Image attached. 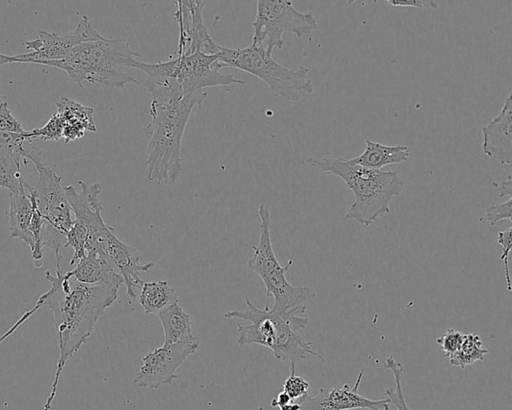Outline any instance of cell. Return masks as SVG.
I'll list each match as a JSON object with an SVG mask.
<instances>
[{"mask_svg":"<svg viewBox=\"0 0 512 410\" xmlns=\"http://www.w3.org/2000/svg\"><path fill=\"white\" fill-rule=\"evenodd\" d=\"M252 27V43L272 55L275 48L282 49L283 34L310 35L318 29V22L312 12L298 11L290 0H258Z\"/></svg>","mask_w":512,"mask_h":410,"instance_id":"9","label":"cell"},{"mask_svg":"<svg viewBox=\"0 0 512 410\" xmlns=\"http://www.w3.org/2000/svg\"><path fill=\"white\" fill-rule=\"evenodd\" d=\"M137 297L147 314L157 315L175 302H179L177 292L165 280L143 282Z\"/></svg>","mask_w":512,"mask_h":410,"instance_id":"20","label":"cell"},{"mask_svg":"<svg viewBox=\"0 0 512 410\" xmlns=\"http://www.w3.org/2000/svg\"><path fill=\"white\" fill-rule=\"evenodd\" d=\"M218 54L209 55L196 51L177 55L164 62L146 63L138 60L133 69L143 72L147 91L165 88L182 94L204 90L207 87L244 85L245 82L233 74H224Z\"/></svg>","mask_w":512,"mask_h":410,"instance_id":"6","label":"cell"},{"mask_svg":"<svg viewBox=\"0 0 512 410\" xmlns=\"http://www.w3.org/2000/svg\"><path fill=\"white\" fill-rule=\"evenodd\" d=\"M512 198H508L506 201L502 203L492 204L487 207L485 214L486 219L491 226L496 225L498 222L502 220L512 221Z\"/></svg>","mask_w":512,"mask_h":410,"instance_id":"29","label":"cell"},{"mask_svg":"<svg viewBox=\"0 0 512 410\" xmlns=\"http://www.w3.org/2000/svg\"><path fill=\"white\" fill-rule=\"evenodd\" d=\"M488 353L489 351L483 346L480 336L476 333H469L464 334L460 348L447 358L451 366L464 369L476 361H483Z\"/></svg>","mask_w":512,"mask_h":410,"instance_id":"22","label":"cell"},{"mask_svg":"<svg viewBox=\"0 0 512 410\" xmlns=\"http://www.w3.org/2000/svg\"><path fill=\"white\" fill-rule=\"evenodd\" d=\"M43 307L40 300L37 299L35 305L21 315L19 319L4 333L0 336V344L12 335L24 322H26L38 309Z\"/></svg>","mask_w":512,"mask_h":410,"instance_id":"33","label":"cell"},{"mask_svg":"<svg viewBox=\"0 0 512 410\" xmlns=\"http://www.w3.org/2000/svg\"><path fill=\"white\" fill-rule=\"evenodd\" d=\"M28 161H31L38 173L33 186L37 209L45 223L66 236L73 218L61 177L42 163V151L36 147L29 149Z\"/></svg>","mask_w":512,"mask_h":410,"instance_id":"10","label":"cell"},{"mask_svg":"<svg viewBox=\"0 0 512 410\" xmlns=\"http://www.w3.org/2000/svg\"><path fill=\"white\" fill-rule=\"evenodd\" d=\"M409 156V149L405 145H384L366 138L364 151L349 161L369 169L381 170L388 165L406 162Z\"/></svg>","mask_w":512,"mask_h":410,"instance_id":"18","label":"cell"},{"mask_svg":"<svg viewBox=\"0 0 512 410\" xmlns=\"http://www.w3.org/2000/svg\"><path fill=\"white\" fill-rule=\"evenodd\" d=\"M290 366V375L283 382V391L293 401H297L308 395L310 385L303 377L295 373V365Z\"/></svg>","mask_w":512,"mask_h":410,"instance_id":"27","label":"cell"},{"mask_svg":"<svg viewBox=\"0 0 512 410\" xmlns=\"http://www.w3.org/2000/svg\"><path fill=\"white\" fill-rule=\"evenodd\" d=\"M260 234L257 245H252L253 255L248 260V268L255 272L266 288V304L274 298L271 309L289 311L301 306L314 297L313 291L306 286H294L286 278V272L293 264L290 259L282 266L274 253L270 234V211L265 204L258 208Z\"/></svg>","mask_w":512,"mask_h":410,"instance_id":"8","label":"cell"},{"mask_svg":"<svg viewBox=\"0 0 512 410\" xmlns=\"http://www.w3.org/2000/svg\"><path fill=\"white\" fill-rule=\"evenodd\" d=\"M76 263V266L66 273L80 283L106 284L118 289L124 284L121 274L100 250H90Z\"/></svg>","mask_w":512,"mask_h":410,"instance_id":"17","label":"cell"},{"mask_svg":"<svg viewBox=\"0 0 512 410\" xmlns=\"http://www.w3.org/2000/svg\"><path fill=\"white\" fill-rule=\"evenodd\" d=\"M207 1L178 0L172 14L178 25L177 55L191 54L196 51L214 55L221 50L210 36L203 18V9Z\"/></svg>","mask_w":512,"mask_h":410,"instance_id":"13","label":"cell"},{"mask_svg":"<svg viewBox=\"0 0 512 410\" xmlns=\"http://www.w3.org/2000/svg\"><path fill=\"white\" fill-rule=\"evenodd\" d=\"M291 401L292 399L289 397V395L284 391H281L275 398L272 399L271 406L280 408Z\"/></svg>","mask_w":512,"mask_h":410,"instance_id":"35","label":"cell"},{"mask_svg":"<svg viewBox=\"0 0 512 410\" xmlns=\"http://www.w3.org/2000/svg\"><path fill=\"white\" fill-rule=\"evenodd\" d=\"M23 162L12 156H0V187L9 193L17 192L22 184L21 165Z\"/></svg>","mask_w":512,"mask_h":410,"instance_id":"25","label":"cell"},{"mask_svg":"<svg viewBox=\"0 0 512 410\" xmlns=\"http://www.w3.org/2000/svg\"><path fill=\"white\" fill-rule=\"evenodd\" d=\"M246 310H231L224 313L227 319H242L250 324H237L239 347L247 344H258L269 348L279 361H289L296 365L308 355L322 359V355L312 349V343L306 341L299 331L304 329L308 317H301L306 306L289 311H276L269 307L259 309L245 296Z\"/></svg>","mask_w":512,"mask_h":410,"instance_id":"3","label":"cell"},{"mask_svg":"<svg viewBox=\"0 0 512 410\" xmlns=\"http://www.w3.org/2000/svg\"><path fill=\"white\" fill-rule=\"evenodd\" d=\"M218 61L222 67H233L265 82L274 96L291 102L306 100L313 92L309 69L299 66L289 69L275 61L262 45L251 44L245 48L221 47Z\"/></svg>","mask_w":512,"mask_h":410,"instance_id":"7","label":"cell"},{"mask_svg":"<svg viewBox=\"0 0 512 410\" xmlns=\"http://www.w3.org/2000/svg\"><path fill=\"white\" fill-rule=\"evenodd\" d=\"M301 406L300 403L297 401H291L288 404L280 407V410H300Z\"/></svg>","mask_w":512,"mask_h":410,"instance_id":"36","label":"cell"},{"mask_svg":"<svg viewBox=\"0 0 512 410\" xmlns=\"http://www.w3.org/2000/svg\"><path fill=\"white\" fill-rule=\"evenodd\" d=\"M0 80H1V75H0ZM4 97L0 95V102L1 100L3 99Z\"/></svg>","mask_w":512,"mask_h":410,"instance_id":"39","label":"cell"},{"mask_svg":"<svg viewBox=\"0 0 512 410\" xmlns=\"http://www.w3.org/2000/svg\"><path fill=\"white\" fill-rule=\"evenodd\" d=\"M0 131L13 134H24L27 132L13 116L6 101L0 102Z\"/></svg>","mask_w":512,"mask_h":410,"instance_id":"30","label":"cell"},{"mask_svg":"<svg viewBox=\"0 0 512 410\" xmlns=\"http://www.w3.org/2000/svg\"><path fill=\"white\" fill-rule=\"evenodd\" d=\"M365 373V367L358 373L354 386L344 384L331 389L321 388L317 395H309L297 400L300 410H389V400H373L361 395L358 391Z\"/></svg>","mask_w":512,"mask_h":410,"instance_id":"14","label":"cell"},{"mask_svg":"<svg viewBox=\"0 0 512 410\" xmlns=\"http://www.w3.org/2000/svg\"><path fill=\"white\" fill-rule=\"evenodd\" d=\"M305 162L344 181L354 195V202L343 219L356 221L363 226H369L379 217L389 214L391 200L404 189V181L397 172L369 169L352 164L341 156L308 157Z\"/></svg>","mask_w":512,"mask_h":410,"instance_id":"4","label":"cell"},{"mask_svg":"<svg viewBox=\"0 0 512 410\" xmlns=\"http://www.w3.org/2000/svg\"><path fill=\"white\" fill-rule=\"evenodd\" d=\"M32 143L29 131L24 134H13L0 131V156H12L27 163L29 149L24 143Z\"/></svg>","mask_w":512,"mask_h":410,"instance_id":"24","label":"cell"},{"mask_svg":"<svg viewBox=\"0 0 512 410\" xmlns=\"http://www.w3.org/2000/svg\"><path fill=\"white\" fill-rule=\"evenodd\" d=\"M50 288L38 298L52 314L57 333L59 359L51 385L57 392L67 361L87 342L94 326L118 297V288L106 284H84L75 280L61 267L56 274L45 271Z\"/></svg>","mask_w":512,"mask_h":410,"instance_id":"1","label":"cell"},{"mask_svg":"<svg viewBox=\"0 0 512 410\" xmlns=\"http://www.w3.org/2000/svg\"><path fill=\"white\" fill-rule=\"evenodd\" d=\"M512 97H506L500 112L482 127V151L501 165L512 162Z\"/></svg>","mask_w":512,"mask_h":410,"instance_id":"15","label":"cell"},{"mask_svg":"<svg viewBox=\"0 0 512 410\" xmlns=\"http://www.w3.org/2000/svg\"><path fill=\"white\" fill-rule=\"evenodd\" d=\"M64 121L56 112L41 128H35L29 131L31 139L39 138L42 140H59L62 138Z\"/></svg>","mask_w":512,"mask_h":410,"instance_id":"26","label":"cell"},{"mask_svg":"<svg viewBox=\"0 0 512 410\" xmlns=\"http://www.w3.org/2000/svg\"><path fill=\"white\" fill-rule=\"evenodd\" d=\"M8 200L7 216L10 236L20 239L31 249L33 238L30 226L36 208L33 187L23 179L21 187L17 192L8 193Z\"/></svg>","mask_w":512,"mask_h":410,"instance_id":"16","label":"cell"},{"mask_svg":"<svg viewBox=\"0 0 512 410\" xmlns=\"http://www.w3.org/2000/svg\"><path fill=\"white\" fill-rule=\"evenodd\" d=\"M385 2L394 7H412L429 10H435L439 7V3L435 0H386Z\"/></svg>","mask_w":512,"mask_h":410,"instance_id":"32","label":"cell"},{"mask_svg":"<svg viewBox=\"0 0 512 410\" xmlns=\"http://www.w3.org/2000/svg\"><path fill=\"white\" fill-rule=\"evenodd\" d=\"M197 349L198 343L163 344L142 358L133 384L142 389H157L172 384L177 378V369Z\"/></svg>","mask_w":512,"mask_h":410,"instance_id":"12","label":"cell"},{"mask_svg":"<svg viewBox=\"0 0 512 410\" xmlns=\"http://www.w3.org/2000/svg\"><path fill=\"white\" fill-rule=\"evenodd\" d=\"M57 113L64 121V126H69L82 132H96L94 121V109L82 105L68 97H61L56 102Z\"/></svg>","mask_w":512,"mask_h":410,"instance_id":"21","label":"cell"},{"mask_svg":"<svg viewBox=\"0 0 512 410\" xmlns=\"http://www.w3.org/2000/svg\"><path fill=\"white\" fill-rule=\"evenodd\" d=\"M499 192L500 197L512 198V178L508 175L507 178L499 183L492 184Z\"/></svg>","mask_w":512,"mask_h":410,"instance_id":"34","label":"cell"},{"mask_svg":"<svg viewBox=\"0 0 512 410\" xmlns=\"http://www.w3.org/2000/svg\"><path fill=\"white\" fill-rule=\"evenodd\" d=\"M92 26L89 17L83 15L76 28L65 34L39 31L38 36L24 43L27 53L15 55V63L43 64L47 61L62 60L75 46L101 39Z\"/></svg>","mask_w":512,"mask_h":410,"instance_id":"11","label":"cell"},{"mask_svg":"<svg viewBox=\"0 0 512 410\" xmlns=\"http://www.w3.org/2000/svg\"><path fill=\"white\" fill-rule=\"evenodd\" d=\"M140 54L120 39L102 37L84 42L62 59L47 61L42 65L59 68L79 86L88 82L109 89L123 88L127 84L138 85V80L128 72L140 60Z\"/></svg>","mask_w":512,"mask_h":410,"instance_id":"5","label":"cell"},{"mask_svg":"<svg viewBox=\"0 0 512 410\" xmlns=\"http://www.w3.org/2000/svg\"><path fill=\"white\" fill-rule=\"evenodd\" d=\"M463 338L464 334L462 332L450 328L436 339V343L441 347L447 358L460 348Z\"/></svg>","mask_w":512,"mask_h":410,"instance_id":"28","label":"cell"},{"mask_svg":"<svg viewBox=\"0 0 512 410\" xmlns=\"http://www.w3.org/2000/svg\"><path fill=\"white\" fill-rule=\"evenodd\" d=\"M512 227H508L506 230L501 231L498 233L497 237V243L502 248V253L500 256V259L504 266V272H505V279L507 282V290L511 291V279H510V271H509V252L511 250V244H512Z\"/></svg>","mask_w":512,"mask_h":410,"instance_id":"31","label":"cell"},{"mask_svg":"<svg viewBox=\"0 0 512 410\" xmlns=\"http://www.w3.org/2000/svg\"><path fill=\"white\" fill-rule=\"evenodd\" d=\"M149 93L151 121L143 127L147 140V179L156 184H174L182 172L181 143L188 120L208 93L198 90L182 94L167 89Z\"/></svg>","mask_w":512,"mask_h":410,"instance_id":"2","label":"cell"},{"mask_svg":"<svg viewBox=\"0 0 512 410\" xmlns=\"http://www.w3.org/2000/svg\"><path fill=\"white\" fill-rule=\"evenodd\" d=\"M10 63H15L14 57L0 53V68L5 64H10Z\"/></svg>","mask_w":512,"mask_h":410,"instance_id":"37","label":"cell"},{"mask_svg":"<svg viewBox=\"0 0 512 410\" xmlns=\"http://www.w3.org/2000/svg\"><path fill=\"white\" fill-rule=\"evenodd\" d=\"M164 332V344L198 343L190 315L175 302L157 314Z\"/></svg>","mask_w":512,"mask_h":410,"instance_id":"19","label":"cell"},{"mask_svg":"<svg viewBox=\"0 0 512 410\" xmlns=\"http://www.w3.org/2000/svg\"><path fill=\"white\" fill-rule=\"evenodd\" d=\"M54 401V398L48 396L47 399H46V402L44 404V407H43V410H50L51 409V406H52V403Z\"/></svg>","mask_w":512,"mask_h":410,"instance_id":"38","label":"cell"},{"mask_svg":"<svg viewBox=\"0 0 512 410\" xmlns=\"http://www.w3.org/2000/svg\"><path fill=\"white\" fill-rule=\"evenodd\" d=\"M384 366L392 372L395 381L394 386L388 387L385 390L386 398L397 410H410L406 403L401 384L403 364L397 361L393 355H390L385 359Z\"/></svg>","mask_w":512,"mask_h":410,"instance_id":"23","label":"cell"}]
</instances>
